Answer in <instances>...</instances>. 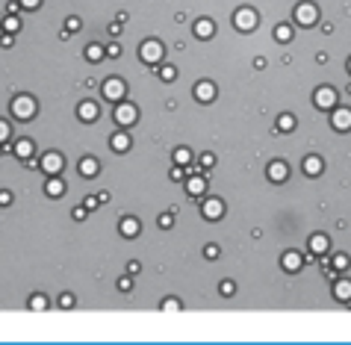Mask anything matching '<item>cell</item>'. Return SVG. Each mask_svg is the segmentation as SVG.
Segmentation results:
<instances>
[{
	"mask_svg": "<svg viewBox=\"0 0 351 345\" xmlns=\"http://www.w3.org/2000/svg\"><path fill=\"white\" fill-rule=\"evenodd\" d=\"M212 98H215V86H212L210 80H201V83H195V101H201V104H210Z\"/></svg>",
	"mask_w": 351,
	"mask_h": 345,
	"instance_id": "4fadbf2b",
	"label": "cell"
},
{
	"mask_svg": "<svg viewBox=\"0 0 351 345\" xmlns=\"http://www.w3.org/2000/svg\"><path fill=\"white\" fill-rule=\"evenodd\" d=\"M186 192H189L192 198H201V195L207 192V180H204V177H189V180H186Z\"/></svg>",
	"mask_w": 351,
	"mask_h": 345,
	"instance_id": "44dd1931",
	"label": "cell"
},
{
	"mask_svg": "<svg viewBox=\"0 0 351 345\" xmlns=\"http://www.w3.org/2000/svg\"><path fill=\"white\" fill-rule=\"evenodd\" d=\"M115 121H118L121 127H133V124L139 121V109L133 104H124L121 101V104L115 106Z\"/></svg>",
	"mask_w": 351,
	"mask_h": 345,
	"instance_id": "52a82bcc",
	"label": "cell"
},
{
	"mask_svg": "<svg viewBox=\"0 0 351 345\" xmlns=\"http://www.w3.org/2000/svg\"><path fill=\"white\" fill-rule=\"evenodd\" d=\"M59 304H62V310H71V307H74V298H71V295H59Z\"/></svg>",
	"mask_w": 351,
	"mask_h": 345,
	"instance_id": "60d3db41",
	"label": "cell"
},
{
	"mask_svg": "<svg viewBox=\"0 0 351 345\" xmlns=\"http://www.w3.org/2000/svg\"><path fill=\"white\" fill-rule=\"evenodd\" d=\"M278 130H281V133H292V130H295V115H289V112L278 115Z\"/></svg>",
	"mask_w": 351,
	"mask_h": 345,
	"instance_id": "484cf974",
	"label": "cell"
},
{
	"mask_svg": "<svg viewBox=\"0 0 351 345\" xmlns=\"http://www.w3.org/2000/svg\"><path fill=\"white\" fill-rule=\"evenodd\" d=\"M328 248H331V239H328L325 233H313V236H310V254H313V257H325Z\"/></svg>",
	"mask_w": 351,
	"mask_h": 345,
	"instance_id": "7c38bea8",
	"label": "cell"
},
{
	"mask_svg": "<svg viewBox=\"0 0 351 345\" xmlns=\"http://www.w3.org/2000/svg\"><path fill=\"white\" fill-rule=\"evenodd\" d=\"M212 162H215L212 154H201V165H204V168H212Z\"/></svg>",
	"mask_w": 351,
	"mask_h": 345,
	"instance_id": "b9f144b4",
	"label": "cell"
},
{
	"mask_svg": "<svg viewBox=\"0 0 351 345\" xmlns=\"http://www.w3.org/2000/svg\"><path fill=\"white\" fill-rule=\"evenodd\" d=\"M74 219H77V222H83V219H86V207H77V209H74Z\"/></svg>",
	"mask_w": 351,
	"mask_h": 345,
	"instance_id": "7dc6e473",
	"label": "cell"
},
{
	"mask_svg": "<svg viewBox=\"0 0 351 345\" xmlns=\"http://www.w3.org/2000/svg\"><path fill=\"white\" fill-rule=\"evenodd\" d=\"M204 257L215 260V257H218V245H207V248H204Z\"/></svg>",
	"mask_w": 351,
	"mask_h": 345,
	"instance_id": "f35d334b",
	"label": "cell"
},
{
	"mask_svg": "<svg viewBox=\"0 0 351 345\" xmlns=\"http://www.w3.org/2000/svg\"><path fill=\"white\" fill-rule=\"evenodd\" d=\"M183 165H177V168H171V171H168V177H171V180H183Z\"/></svg>",
	"mask_w": 351,
	"mask_h": 345,
	"instance_id": "7bdbcfd3",
	"label": "cell"
},
{
	"mask_svg": "<svg viewBox=\"0 0 351 345\" xmlns=\"http://www.w3.org/2000/svg\"><path fill=\"white\" fill-rule=\"evenodd\" d=\"M348 71H351V59H348Z\"/></svg>",
	"mask_w": 351,
	"mask_h": 345,
	"instance_id": "816d5d0a",
	"label": "cell"
},
{
	"mask_svg": "<svg viewBox=\"0 0 351 345\" xmlns=\"http://www.w3.org/2000/svg\"><path fill=\"white\" fill-rule=\"evenodd\" d=\"M139 263H127V275H139Z\"/></svg>",
	"mask_w": 351,
	"mask_h": 345,
	"instance_id": "bcb514c9",
	"label": "cell"
},
{
	"mask_svg": "<svg viewBox=\"0 0 351 345\" xmlns=\"http://www.w3.org/2000/svg\"><path fill=\"white\" fill-rule=\"evenodd\" d=\"M101 95H104V101L121 104V101H124V80H118V77H109V80H104Z\"/></svg>",
	"mask_w": 351,
	"mask_h": 345,
	"instance_id": "3957f363",
	"label": "cell"
},
{
	"mask_svg": "<svg viewBox=\"0 0 351 345\" xmlns=\"http://www.w3.org/2000/svg\"><path fill=\"white\" fill-rule=\"evenodd\" d=\"M331 124H334V130H351V109H339V106H334V115H331Z\"/></svg>",
	"mask_w": 351,
	"mask_h": 345,
	"instance_id": "30bf717a",
	"label": "cell"
},
{
	"mask_svg": "<svg viewBox=\"0 0 351 345\" xmlns=\"http://www.w3.org/2000/svg\"><path fill=\"white\" fill-rule=\"evenodd\" d=\"M12 154H18L21 159H30V156L35 154V142L33 139H21V142L12 145Z\"/></svg>",
	"mask_w": 351,
	"mask_h": 345,
	"instance_id": "d6986e66",
	"label": "cell"
},
{
	"mask_svg": "<svg viewBox=\"0 0 351 345\" xmlns=\"http://www.w3.org/2000/svg\"><path fill=\"white\" fill-rule=\"evenodd\" d=\"M139 56H142V62H148V65H157V62H162V56H165V48L159 45L157 38H148V41H142Z\"/></svg>",
	"mask_w": 351,
	"mask_h": 345,
	"instance_id": "7a4b0ae2",
	"label": "cell"
},
{
	"mask_svg": "<svg viewBox=\"0 0 351 345\" xmlns=\"http://www.w3.org/2000/svg\"><path fill=\"white\" fill-rule=\"evenodd\" d=\"M6 139H9V124L0 121V142H6Z\"/></svg>",
	"mask_w": 351,
	"mask_h": 345,
	"instance_id": "ee69618b",
	"label": "cell"
},
{
	"mask_svg": "<svg viewBox=\"0 0 351 345\" xmlns=\"http://www.w3.org/2000/svg\"><path fill=\"white\" fill-rule=\"evenodd\" d=\"M98 204H101L98 198H89V201H86V209H95V207H98Z\"/></svg>",
	"mask_w": 351,
	"mask_h": 345,
	"instance_id": "f907efd6",
	"label": "cell"
},
{
	"mask_svg": "<svg viewBox=\"0 0 351 345\" xmlns=\"http://www.w3.org/2000/svg\"><path fill=\"white\" fill-rule=\"evenodd\" d=\"M106 56H112V59H118V56H121V45H118V41H112V45H106Z\"/></svg>",
	"mask_w": 351,
	"mask_h": 345,
	"instance_id": "d590c367",
	"label": "cell"
},
{
	"mask_svg": "<svg viewBox=\"0 0 351 345\" xmlns=\"http://www.w3.org/2000/svg\"><path fill=\"white\" fill-rule=\"evenodd\" d=\"M45 192H48L51 198H62V195H65V183H62V180L53 174L51 180H48V186H45Z\"/></svg>",
	"mask_w": 351,
	"mask_h": 345,
	"instance_id": "603a6c76",
	"label": "cell"
},
{
	"mask_svg": "<svg viewBox=\"0 0 351 345\" xmlns=\"http://www.w3.org/2000/svg\"><path fill=\"white\" fill-rule=\"evenodd\" d=\"M266 174H269V180H272V183H283V180L289 177V165H286L283 159H275V162L266 168Z\"/></svg>",
	"mask_w": 351,
	"mask_h": 345,
	"instance_id": "8fae6325",
	"label": "cell"
},
{
	"mask_svg": "<svg viewBox=\"0 0 351 345\" xmlns=\"http://www.w3.org/2000/svg\"><path fill=\"white\" fill-rule=\"evenodd\" d=\"M171 225H174V209L165 212V215H159V227H171Z\"/></svg>",
	"mask_w": 351,
	"mask_h": 345,
	"instance_id": "8d00e7d4",
	"label": "cell"
},
{
	"mask_svg": "<svg viewBox=\"0 0 351 345\" xmlns=\"http://www.w3.org/2000/svg\"><path fill=\"white\" fill-rule=\"evenodd\" d=\"M0 45H3V48H9V45H12V33H9V35H0Z\"/></svg>",
	"mask_w": 351,
	"mask_h": 345,
	"instance_id": "681fc988",
	"label": "cell"
},
{
	"mask_svg": "<svg viewBox=\"0 0 351 345\" xmlns=\"http://www.w3.org/2000/svg\"><path fill=\"white\" fill-rule=\"evenodd\" d=\"M3 30H6V33H12V35H15L18 30H21V21H18L15 15H6V21H3Z\"/></svg>",
	"mask_w": 351,
	"mask_h": 345,
	"instance_id": "f1b7e54d",
	"label": "cell"
},
{
	"mask_svg": "<svg viewBox=\"0 0 351 345\" xmlns=\"http://www.w3.org/2000/svg\"><path fill=\"white\" fill-rule=\"evenodd\" d=\"M38 165H41V168H45V171L51 174H59L62 171V165H65V159H62V154H56V151H51V154H45L41 156V162H38Z\"/></svg>",
	"mask_w": 351,
	"mask_h": 345,
	"instance_id": "ba28073f",
	"label": "cell"
},
{
	"mask_svg": "<svg viewBox=\"0 0 351 345\" xmlns=\"http://www.w3.org/2000/svg\"><path fill=\"white\" fill-rule=\"evenodd\" d=\"M192 33L198 35V38H212V33H215V24H212L210 18H198L192 27Z\"/></svg>",
	"mask_w": 351,
	"mask_h": 345,
	"instance_id": "2e32d148",
	"label": "cell"
},
{
	"mask_svg": "<svg viewBox=\"0 0 351 345\" xmlns=\"http://www.w3.org/2000/svg\"><path fill=\"white\" fill-rule=\"evenodd\" d=\"M275 38H278L281 45H286V41L292 38V27H289V24H281V27L275 30Z\"/></svg>",
	"mask_w": 351,
	"mask_h": 345,
	"instance_id": "83f0119b",
	"label": "cell"
},
{
	"mask_svg": "<svg viewBox=\"0 0 351 345\" xmlns=\"http://www.w3.org/2000/svg\"><path fill=\"white\" fill-rule=\"evenodd\" d=\"M281 266H283V272H298L301 266H304V257H301L298 251H286L281 260Z\"/></svg>",
	"mask_w": 351,
	"mask_h": 345,
	"instance_id": "e0dca14e",
	"label": "cell"
},
{
	"mask_svg": "<svg viewBox=\"0 0 351 345\" xmlns=\"http://www.w3.org/2000/svg\"><path fill=\"white\" fill-rule=\"evenodd\" d=\"M30 310H48V298L45 295H33L30 298Z\"/></svg>",
	"mask_w": 351,
	"mask_h": 345,
	"instance_id": "4dcf8cb0",
	"label": "cell"
},
{
	"mask_svg": "<svg viewBox=\"0 0 351 345\" xmlns=\"http://www.w3.org/2000/svg\"><path fill=\"white\" fill-rule=\"evenodd\" d=\"M183 304H180V298H165L162 301V310H180Z\"/></svg>",
	"mask_w": 351,
	"mask_h": 345,
	"instance_id": "e575fe53",
	"label": "cell"
},
{
	"mask_svg": "<svg viewBox=\"0 0 351 345\" xmlns=\"http://www.w3.org/2000/svg\"><path fill=\"white\" fill-rule=\"evenodd\" d=\"M77 115L86 121V124L98 121V104H95V101H83V104L77 106Z\"/></svg>",
	"mask_w": 351,
	"mask_h": 345,
	"instance_id": "ac0fdd59",
	"label": "cell"
},
{
	"mask_svg": "<svg viewBox=\"0 0 351 345\" xmlns=\"http://www.w3.org/2000/svg\"><path fill=\"white\" fill-rule=\"evenodd\" d=\"M80 27H83V24H80V18H77V15H71L68 21H65V30H68V33H77Z\"/></svg>",
	"mask_w": 351,
	"mask_h": 345,
	"instance_id": "836d02e7",
	"label": "cell"
},
{
	"mask_svg": "<svg viewBox=\"0 0 351 345\" xmlns=\"http://www.w3.org/2000/svg\"><path fill=\"white\" fill-rule=\"evenodd\" d=\"M218 292L225 295V298H230V295L236 292V286H233V280H222V283H218Z\"/></svg>",
	"mask_w": 351,
	"mask_h": 345,
	"instance_id": "d6a6232c",
	"label": "cell"
},
{
	"mask_svg": "<svg viewBox=\"0 0 351 345\" xmlns=\"http://www.w3.org/2000/svg\"><path fill=\"white\" fill-rule=\"evenodd\" d=\"M104 56H106V48L104 45H98V41H92V45L86 48V59L89 62H101Z\"/></svg>",
	"mask_w": 351,
	"mask_h": 345,
	"instance_id": "d4e9b609",
	"label": "cell"
},
{
	"mask_svg": "<svg viewBox=\"0 0 351 345\" xmlns=\"http://www.w3.org/2000/svg\"><path fill=\"white\" fill-rule=\"evenodd\" d=\"M201 212H204V219H210V222H218V219L225 215V201H218V198H210V201H204Z\"/></svg>",
	"mask_w": 351,
	"mask_h": 345,
	"instance_id": "9c48e42d",
	"label": "cell"
},
{
	"mask_svg": "<svg viewBox=\"0 0 351 345\" xmlns=\"http://www.w3.org/2000/svg\"><path fill=\"white\" fill-rule=\"evenodd\" d=\"M322 171H325V162H322V156H307V159H304V174H310V177H319Z\"/></svg>",
	"mask_w": 351,
	"mask_h": 345,
	"instance_id": "ffe728a7",
	"label": "cell"
},
{
	"mask_svg": "<svg viewBox=\"0 0 351 345\" xmlns=\"http://www.w3.org/2000/svg\"><path fill=\"white\" fill-rule=\"evenodd\" d=\"M334 298L336 301H351V280H336L334 283Z\"/></svg>",
	"mask_w": 351,
	"mask_h": 345,
	"instance_id": "7402d4cb",
	"label": "cell"
},
{
	"mask_svg": "<svg viewBox=\"0 0 351 345\" xmlns=\"http://www.w3.org/2000/svg\"><path fill=\"white\" fill-rule=\"evenodd\" d=\"M130 145H133V139L127 136V133H115V136H112V151H118V154L130 151Z\"/></svg>",
	"mask_w": 351,
	"mask_h": 345,
	"instance_id": "cb8c5ba5",
	"label": "cell"
},
{
	"mask_svg": "<svg viewBox=\"0 0 351 345\" xmlns=\"http://www.w3.org/2000/svg\"><path fill=\"white\" fill-rule=\"evenodd\" d=\"M118 289H121V292H130V289H133V277L130 275L121 277V280H118Z\"/></svg>",
	"mask_w": 351,
	"mask_h": 345,
	"instance_id": "74e56055",
	"label": "cell"
},
{
	"mask_svg": "<svg viewBox=\"0 0 351 345\" xmlns=\"http://www.w3.org/2000/svg\"><path fill=\"white\" fill-rule=\"evenodd\" d=\"M118 230H121V236H127V239H133V236H139V219H133V215H124L121 222H118Z\"/></svg>",
	"mask_w": 351,
	"mask_h": 345,
	"instance_id": "5bb4252c",
	"label": "cell"
},
{
	"mask_svg": "<svg viewBox=\"0 0 351 345\" xmlns=\"http://www.w3.org/2000/svg\"><path fill=\"white\" fill-rule=\"evenodd\" d=\"M159 77H162L165 83H171V80L177 77V68L174 65H162V68H159Z\"/></svg>",
	"mask_w": 351,
	"mask_h": 345,
	"instance_id": "1f68e13d",
	"label": "cell"
},
{
	"mask_svg": "<svg viewBox=\"0 0 351 345\" xmlns=\"http://www.w3.org/2000/svg\"><path fill=\"white\" fill-rule=\"evenodd\" d=\"M336 101H339V95H336L331 86H319L316 92H313V104H316L319 109H334Z\"/></svg>",
	"mask_w": 351,
	"mask_h": 345,
	"instance_id": "8992f818",
	"label": "cell"
},
{
	"mask_svg": "<svg viewBox=\"0 0 351 345\" xmlns=\"http://www.w3.org/2000/svg\"><path fill=\"white\" fill-rule=\"evenodd\" d=\"M9 201H12V195H9V192H0V204H3V207H6V204H9Z\"/></svg>",
	"mask_w": 351,
	"mask_h": 345,
	"instance_id": "c3c4849f",
	"label": "cell"
},
{
	"mask_svg": "<svg viewBox=\"0 0 351 345\" xmlns=\"http://www.w3.org/2000/svg\"><path fill=\"white\" fill-rule=\"evenodd\" d=\"M233 24H236V30H239V33H251V30L257 27V12H254V9H248V6H242V9H236Z\"/></svg>",
	"mask_w": 351,
	"mask_h": 345,
	"instance_id": "277c9868",
	"label": "cell"
},
{
	"mask_svg": "<svg viewBox=\"0 0 351 345\" xmlns=\"http://www.w3.org/2000/svg\"><path fill=\"white\" fill-rule=\"evenodd\" d=\"M12 115H15L18 121H30L35 115V101L30 98V95H18V98H12Z\"/></svg>",
	"mask_w": 351,
	"mask_h": 345,
	"instance_id": "6da1fadb",
	"label": "cell"
},
{
	"mask_svg": "<svg viewBox=\"0 0 351 345\" xmlns=\"http://www.w3.org/2000/svg\"><path fill=\"white\" fill-rule=\"evenodd\" d=\"M18 9H21V3H18V0H9V3H6V12H9V15H15Z\"/></svg>",
	"mask_w": 351,
	"mask_h": 345,
	"instance_id": "f6af8a7d",
	"label": "cell"
},
{
	"mask_svg": "<svg viewBox=\"0 0 351 345\" xmlns=\"http://www.w3.org/2000/svg\"><path fill=\"white\" fill-rule=\"evenodd\" d=\"M21 3V9H38L41 6V0H18Z\"/></svg>",
	"mask_w": 351,
	"mask_h": 345,
	"instance_id": "ab89813d",
	"label": "cell"
},
{
	"mask_svg": "<svg viewBox=\"0 0 351 345\" xmlns=\"http://www.w3.org/2000/svg\"><path fill=\"white\" fill-rule=\"evenodd\" d=\"M348 266H351L348 254H336V257H334V269H336V272H345Z\"/></svg>",
	"mask_w": 351,
	"mask_h": 345,
	"instance_id": "f546056e",
	"label": "cell"
},
{
	"mask_svg": "<svg viewBox=\"0 0 351 345\" xmlns=\"http://www.w3.org/2000/svg\"><path fill=\"white\" fill-rule=\"evenodd\" d=\"M316 21H319V9L313 3H298L295 6V24L298 27H313Z\"/></svg>",
	"mask_w": 351,
	"mask_h": 345,
	"instance_id": "5b68a950",
	"label": "cell"
},
{
	"mask_svg": "<svg viewBox=\"0 0 351 345\" xmlns=\"http://www.w3.org/2000/svg\"><path fill=\"white\" fill-rule=\"evenodd\" d=\"M189 162H192L189 148H177V151H174V165H189Z\"/></svg>",
	"mask_w": 351,
	"mask_h": 345,
	"instance_id": "4316f807",
	"label": "cell"
},
{
	"mask_svg": "<svg viewBox=\"0 0 351 345\" xmlns=\"http://www.w3.org/2000/svg\"><path fill=\"white\" fill-rule=\"evenodd\" d=\"M77 168H80V177H98V171H101V165H98L95 156H80Z\"/></svg>",
	"mask_w": 351,
	"mask_h": 345,
	"instance_id": "9a60e30c",
	"label": "cell"
}]
</instances>
